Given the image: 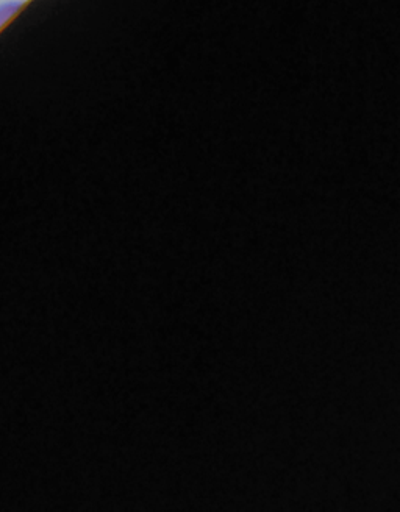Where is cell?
I'll return each instance as SVG.
<instances>
[{
	"label": "cell",
	"mask_w": 400,
	"mask_h": 512,
	"mask_svg": "<svg viewBox=\"0 0 400 512\" xmlns=\"http://www.w3.org/2000/svg\"><path fill=\"white\" fill-rule=\"evenodd\" d=\"M19 7H21V4H19V2H13V0L0 4V27L13 18V15L19 10Z\"/></svg>",
	"instance_id": "obj_1"
}]
</instances>
